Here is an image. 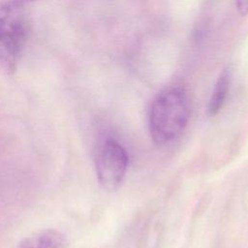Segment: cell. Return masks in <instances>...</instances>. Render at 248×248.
<instances>
[{
    "label": "cell",
    "instance_id": "1",
    "mask_svg": "<svg viewBox=\"0 0 248 248\" xmlns=\"http://www.w3.org/2000/svg\"><path fill=\"white\" fill-rule=\"evenodd\" d=\"M25 3L0 0V70L16 71L31 34V18Z\"/></svg>",
    "mask_w": 248,
    "mask_h": 248
},
{
    "label": "cell",
    "instance_id": "2",
    "mask_svg": "<svg viewBox=\"0 0 248 248\" xmlns=\"http://www.w3.org/2000/svg\"><path fill=\"white\" fill-rule=\"evenodd\" d=\"M190 117V103L186 91L171 87L162 92L153 102L149 115V128L156 143L175 140L185 129Z\"/></svg>",
    "mask_w": 248,
    "mask_h": 248
},
{
    "label": "cell",
    "instance_id": "3",
    "mask_svg": "<svg viewBox=\"0 0 248 248\" xmlns=\"http://www.w3.org/2000/svg\"><path fill=\"white\" fill-rule=\"evenodd\" d=\"M129 157L126 149L114 140H107L99 147L95 168L100 185L108 191L116 190L122 183Z\"/></svg>",
    "mask_w": 248,
    "mask_h": 248
},
{
    "label": "cell",
    "instance_id": "4",
    "mask_svg": "<svg viewBox=\"0 0 248 248\" xmlns=\"http://www.w3.org/2000/svg\"><path fill=\"white\" fill-rule=\"evenodd\" d=\"M66 243V237L62 232L47 229L21 239L17 248H64Z\"/></svg>",
    "mask_w": 248,
    "mask_h": 248
},
{
    "label": "cell",
    "instance_id": "5",
    "mask_svg": "<svg viewBox=\"0 0 248 248\" xmlns=\"http://www.w3.org/2000/svg\"><path fill=\"white\" fill-rule=\"evenodd\" d=\"M231 79H232L231 70L230 69L223 70V72L220 74L214 85L212 94L209 99L208 112L210 115H215L222 108L230 90Z\"/></svg>",
    "mask_w": 248,
    "mask_h": 248
},
{
    "label": "cell",
    "instance_id": "6",
    "mask_svg": "<svg viewBox=\"0 0 248 248\" xmlns=\"http://www.w3.org/2000/svg\"><path fill=\"white\" fill-rule=\"evenodd\" d=\"M235 5L241 16L248 15V0H235Z\"/></svg>",
    "mask_w": 248,
    "mask_h": 248
},
{
    "label": "cell",
    "instance_id": "7",
    "mask_svg": "<svg viewBox=\"0 0 248 248\" xmlns=\"http://www.w3.org/2000/svg\"><path fill=\"white\" fill-rule=\"evenodd\" d=\"M18 1H20V2H22V3H25V4H27L28 2H31V1H35V0H18Z\"/></svg>",
    "mask_w": 248,
    "mask_h": 248
}]
</instances>
